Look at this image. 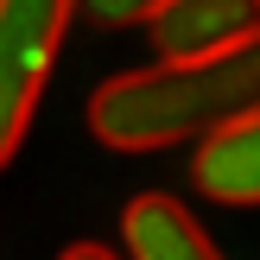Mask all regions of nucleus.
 I'll use <instances>...</instances> for the list:
<instances>
[{
  "label": "nucleus",
  "instance_id": "2",
  "mask_svg": "<svg viewBox=\"0 0 260 260\" xmlns=\"http://www.w3.org/2000/svg\"><path fill=\"white\" fill-rule=\"evenodd\" d=\"M76 0H0V172L38 114Z\"/></svg>",
  "mask_w": 260,
  "mask_h": 260
},
{
  "label": "nucleus",
  "instance_id": "3",
  "mask_svg": "<svg viewBox=\"0 0 260 260\" xmlns=\"http://www.w3.org/2000/svg\"><path fill=\"white\" fill-rule=\"evenodd\" d=\"M248 32H260V0H165L152 13V45L165 63L210 57Z\"/></svg>",
  "mask_w": 260,
  "mask_h": 260
},
{
  "label": "nucleus",
  "instance_id": "4",
  "mask_svg": "<svg viewBox=\"0 0 260 260\" xmlns=\"http://www.w3.org/2000/svg\"><path fill=\"white\" fill-rule=\"evenodd\" d=\"M121 235H127V260H222L216 241L197 229V216L165 190H146L127 203Z\"/></svg>",
  "mask_w": 260,
  "mask_h": 260
},
{
  "label": "nucleus",
  "instance_id": "7",
  "mask_svg": "<svg viewBox=\"0 0 260 260\" xmlns=\"http://www.w3.org/2000/svg\"><path fill=\"white\" fill-rule=\"evenodd\" d=\"M57 260H114V254L102 248V241H70V248H63Z\"/></svg>",
  "mask_w": 260,
  "mask_h": 260
},
{
  "label": "nucleus",
  "instance_id": "6",
  "mask_svg": "<svg viewBox=\"0 0 260 260\" xmlns=\"http://www.w3.org/2000/svg\"><path fill=\"white\" fill-rule=\"evenodd\" d=\"M165 0H83V13L95 25H140V19H152Z\"/></svg>",
  "mask_w": 260,
  "mask_h": 260
},
{
  "label": "nucleus",
  "instance_id": "1",
  "mask_svg": "<svg viewBox=\"0 0 260 260\" xmlns=\"http://www.w3.org/2000/svg\"><path fill=\"white\" fill-rule=\"evenodd\" d=\"M248 114H260V32L210 57L108 76L89 95V134L114 152H159L184 140H210Z\"/></svg>",
  "mask_w": 260,
  "mask_h": 260
},
{
  "label": "nucleus",
  "instance_id": "5",
  "mask_svg": "<svg viewBox=\"0 0 260 260\" xmlns=\"http://www.w3.org/2000/svg\"><path fill=\"white\" fill-rule=\"evenodd\" d=\"M197 184L216 203H260V114L222 127L197 146Z\"/></svg>",
  "mask_w": 260,
  "mask_h": 260
}]
</instances>
